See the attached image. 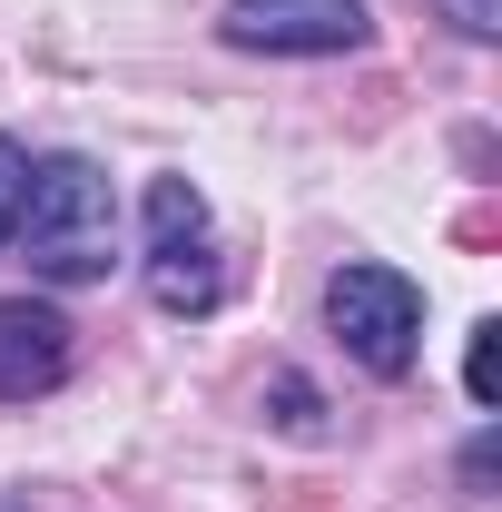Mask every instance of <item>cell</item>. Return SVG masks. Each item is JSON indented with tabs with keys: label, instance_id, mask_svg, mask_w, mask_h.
Here are the masks:
<instances>
[{
	"label": "cell",
	"instance_id": "4",
	"mask_svg": "<svg viewBox=\"0 0 502 512\" xmlns=\"http://www.w3.org/2000/svg\"><path fill=\"white\" fill-rule=\"evenodd\" d=\"M60 384H69V316L40 296H0V404H30Z\"/></svg>",
	"mask_w": 502,
	"mask_h": 512
},
{
	"label": "cell",
	"instance_id": "9",
	"mask_svg": "<svg viewBox=\"0 0 502 512\" xmlns=\"http://www.w3.org/2000/svg\"><path fill=\"white\" fill-rule=\"evenodd\" d=\"M276 404H286V424H296V434H315V394L296 375H276Z\"/></svg>",
	"mask_w": 502,
	"mask_h": 512
},
{
	"label": "cell",
	"instance_id": "1",
	"mask_svg": "<svg viewBox=\"0 0 502 512\" xmlns=\"http://www.w3.org/2000/svg\"><path fill=\"white\" fill-rule=\"evenodd\" d=\"M10 247L30 256V276H50V286H99L119 266V188H109V168L99 158H40L20 178Z\"/></svg>",
	"mask_w": 502,
	"mask_h": 512
},
{
	"label": "cell",
	"instance_id": "10",
	"mask_svg": "<svg viewBox=\"0 0 502 512\" xmlns=\"http://www.w3.org/2000/svg\"><path fill=\"white\" fill-rule=\"evenodd\" d=\"M453 20H463L473 40H493V30H502V10H493V0H453Z\"/></svg>",
	"mask_w": 502,
	"mask_h": 512
},
{
	"label": "cell",
	"instance_id": "8",
	"mask_svg": "<svg viewBox=\"0 0 502 512\" xmlns=\"http://www.w3.org/2000/svg\"><path fill=\"white\" fill-rule=\"evenodd\" d=\"M20 178H30V158L0 138V247H10V217H20Z\"/></svg>",
	"mask_w": 502,
	"mask_h": 512
},
{
	"label": "cell",
	"instance_id": "7",
	"mask_svg": "<svg viewBox=\"0 0 502 512\" xmlns=\"http://www.w3.org/2000/svg\"><path fill=\"white\" fill-rule=\"evenodd\" d=\"M463 384H473V404H493V394H502V325H493V316L473 325V355H463Z\"/></svg>",
	"mask_w": 502,
	"mask_h": 512
},
{
	"label": "cell",
	"instance_id": "3",
	"mask_svg": "<svg viewBox=\"0 0 502 512\" xmlns=\"http://www.w3.org/2000/svg\"><path fill=\"white\" fill-rule=\"evenodd\" d=\"M227 50H266V60H345L375 40L365 0H227L217 20Z\"/></svg>",
	"mask_w": 502,
	"mask_h": 512
},
{
	"label": "cell",
	"instance_id": "11",
	"mask_svg": "<svg viewBox=\"0 0 502 512\" xmlns=\"http://www.w3.org/2000/svg\"><path fill=\"white\" fill-rule=\"evenodd\" d=\"M0 512H40V503H20V493H0Z\"/></svg>",
	"mask_w": 502,
	"mask_h": 512
},
{
	"label": "cell",
	"instance_id": "5",
	"mask_svg": "<svg viewBox=\"0 0 502 512\" xmlns=\"http://www.w3.org/2000/svg\"><path fill=\"white\" fill-rule=\"evenodd\" d=\"M148 296L168 306V316H207L217 296H227V266L207 237H178V247H148Z\"/></svg>",
	"mask_w": 502,
	"mask_h": 512
},
{
	"label": "cell",
	"instance_id": "6",
	"mask_svg": "<svg viewBox=\"0 0 502 512\" xmlns=\"http://www.w3.org/2000/svg\"><path fill=\"white\" fill-rule=\"evenodd\" d=\"M178 237H207V197L188 178H158L148 188V247H178Z\"/></svg>",
	"mask_w": 502,
	"mask_h": 512
},
{
	"label": "cell",
	"instance_id": "2",
	"mask_svg": "<svg viewBox=\"0 0 502 512\" xmlns=\"http://www.w3.org/2000/svg\"><path fill=\"white\" fill-rule=\"evenodd\" d=\"M325 325H335V345H345L365 375H404L414 345H424V296H414V276L355 256V266L325 276Z\"/></svg>",
	"mask_w": 502,
	"mask_h": 512
}]
</instances>
